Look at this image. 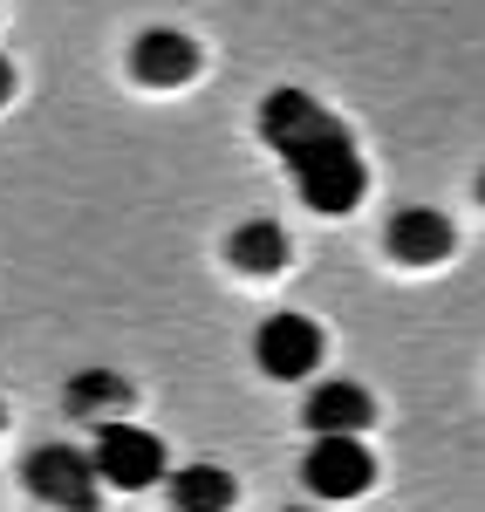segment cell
Here are the masks:
<instances>
[{
  "label": "cell",
  "mask_w": 485,
  "mask_h": 512,
  "mask_svg": "<svg viewBox=\"0 0 485 512\" xmlns=\"http://www.w3.org/2000/svg\"><path fill=\"white\" fill-rule=\"evenodd\" d=\"M130 76L144 82V89H185V82L199 76V41L185 35V28H144V35L130 41Z\"/></svg>",
  "instance_id": "obj_6"
},
{
  "label": "cell",
  "mask_w": 485,
  "mask_h": 512,
  "mask_svg": "<svg viewBox=\"0 0 485 512\" xmlns=\"http://www.w3.org/2000/svg\"><path fill=\"white\" fill-rule=\"evenodd\" d=\"M96 478L110 492H151V485H171V458H164V437L144 431V424H96Z\"/></svg>",
  "instance_id": "obj_2"
},
{
  "label": "cell",
  "mask_w": 485,
  "mask_h": 512,
  "mask_svg": "<svg viewBox=\"0 0 485 512\" xmlns=\"http://www.w3.org/2000/svg\"><path fill=\"white\" fill-rule=\"evenodd\" d=\"M301 424L315 437H363L376 424V396L363 383H349V376H335V383H315L308 403H301Z\"/></svg>",
  "instance_id": "obj_7"
},
{
  "label": "cell",
  "mask_w": 485,
  "mask_h": 512,
  "mask_svg": "<svg viewBox=\"0 0 485 512\" xmlns=\"http://www.w3.org/2000/svg\"><path fill=\"white\" fill-rule=\"evenodd\" d=\"M260 137H267V144L281 151V164L294 171V192L308 198V212L342 219V212L363 205V192H369L363 151H356L349 123H335L308 89H274V96L260 103Z\"/></svg>",
  "instance_id": "obj_1"
},
{
  "label": "cell",
  "mask_w": 485,
  "mask_h": 512,
  "mask_svg": "<svg viewBox=\"0 0 485 512\" xmlns=\"http://www.w3.org/2000/svg\"><path fill=\"white\" fill-rule=\"evenodd\" d=\"M164 492L178 512H233V499H240L233 472H219V465H185V472H171Z\"/></svg>",
  "instance_id": "obj_9"
},
{
  "label": "cell",
  "mask_w": 485,
  "mask_h": 512,
  "mask_svg": "<svg viewBox=\"0 0 485 512\" xmlns=\"http://www.w3.org/2000/svg\"><path fill=\"white\" fill-rule=\"evenodd\" d=\"M322 321L294 315V308H281V315H267L260 328H253V362H260V376H274V383H301V376H315L322 369Z\"/></svg>",
  "instance_id": "obj_4"
},
{
  "label": "cell",
  "mask_w": 485,
  "mask_h": 512,
  "mask_svg": "<svg viewBox=\"0 0 485 512\" xmlns=\"http://www.w3.org/2000/svg\"><path fill=\"white\" fill-rule=\"evenodd\" d=\"M301 478L315 499H363L376 485V451L363 437H315L308 458H301Z\"/></svg>",
  "instance_id": "obj_5"
},
{
  "label": "cell",
  "mask_w": 485,
  "mask_h": 512,
  "mask_svg": "<svg viewBox=\"0 0 485 512\" xmlns=\"http://www.w3.org/2000/svg\"><path fill=\"white\" fill-rule=\"evenodd\" d=\"M383 246H390V260H404V267H438L451 253V219L438 205H404V212H390Z\"/></svg>",
  "instance_id": "obj_8"
},
{
  "label": "cell",
  "mask_w": 485,
  "mask_h": 512,
  "mask_svg": "<svg viewBox=\"0 0 485 512\" xmlns=\"http://www.w3.org/2000/svg\"><path fill=\"white\" fill-rule=\"evenodd\" d=\"M130 396H137V390L123 383L117 369H82L76 383H69V410H76V417H96V424H117L110 410H123Z\"/></svg>",
  "instance_id": "obj_11"
},
{
  "label": "cell",
  "mask_w": 485,
  "mask_h": 512,
  "mask_svg": "<svg viewBox=\"0 0 485 512\" xmlns=\"http://www.w3.org/2000/svg\"><path fill=\"white\" fill-rule=\"evenodd\" d=\"M226 253H233V267H246V274H281L287 267V233L274 219H246V226H233Z\"/></svg>",
  "instance_id": "obj_10"
},
{
  "label": "cell",
  "mask_w": 485,
  "mask_h": 512,
  "mask_svg": "<svg viewBox=\"0 0 485 512\" xmlns=\"http://www.w3.org/2000/svg\"><path fill=\"white\" fill-rule=\"evenodd\" d=\"M479 198H485V171H479Z\"/></svg>",
  "instance_id": "obj_13"
},
{
  "label": "cell",
  "mask_w": 485,
  "mask_h": 512,
  "mask_svg": "<svg viewBox=\"0 0 485 512\" xmlns=\"http://www.w3.org/2000/svg\"><path fill=\"white\" fill-rule=\"evenodd\" d=\"M21 478H28V492H35L41 506H55V512H96L103 506L96 458L76 451V444H35L28 465H21Z\"/></svg>",
  "instance_id": "obj_3"
},
{
  "label": "cell",
  "mask_w": 485,
  "mask_h": 512,
  "mask_svg": "<svg viewBox=\"0 0 485 512\" xmlns=\"http://www.w3.org/2000/svg\"><path fill=\"white\" fill-rule=\"evenodd\" d=\"M7 96H14V62L0 55V110H7Z\"/></svg>",
  "instance_id": "obj_12"
}]
</instances>
